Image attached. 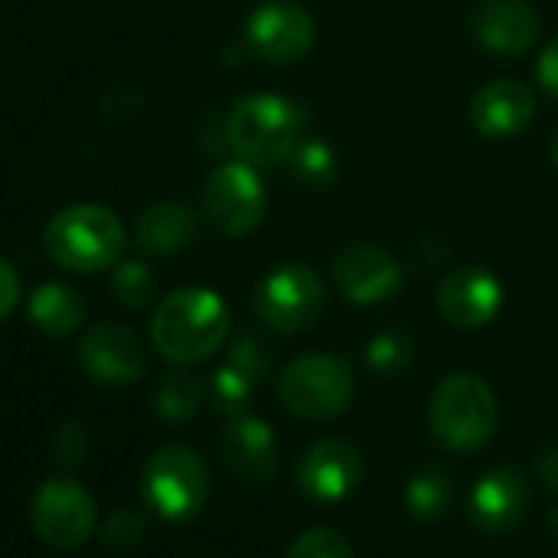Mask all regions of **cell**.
Wrapping results in <instances>:
<instances>
[{
	"instance_id": "6da1fadb",
	"label": "cell",
	"mask_w": 558,
	"mask_h": 558,
	"mask_svg": "<svg viewBox=\"0 0 558 558\" xmlns=\"http://www.w3.org/2000/svg\"><path fill=\"white\" fill-rule=\"evenodd\" d=\"M230 332L227 303L207 287L168 293L151 316V345L178 368L210 359Z\"/></svg>"
},
{
	"instance_id": "7a4b0ae2",
	"label": "cell",
	"mask_w": 558,
	"mask_h": 558,
	"mask_svg": "<svg viewBox=\"0 0 558 558\" xmlns=\"http://www.w3.org/2000/svg\"><path fill=\"white\" fill-rule=\"evenodd\" d=\"M306 138V109L287 96L253 93L233 102L227 116V142L236 158L256 168L287 165Z\"/></svg>"
},
{
	"instance_id": "3957f363",
	"label": "cell",
	"mask_w": 558,
	"mask_h": 558,
	"mask_svg": "<svg viewBox=\"0 0 558 558\" xmlns=\"http://www.w3.org/2000/svg\"><path fill=\"white\" fill-rule=\"evenodd\" d=\"M50 259L70 272H99L122 259L125 227L102 204H73L50 217L44 230Z\"/></svg>"
},
{
	"instance_id": "277c9868",
	"label": "cell",
	"mask_w": 558,
	"mask_h": 558,
	"mask_svg": "<svg viewBox=\"0 0 558 558\" xmlns=\"http://www.w3.org/2000/svg\"><path fill=\"white\" fill-rule=\"evenodd\" d=\"M427 424L440 447L453 453H473L486 447L489 437L496 434V424H499L496 395L480 375L453 372L434 388Z\"/></svg>"
},
{
	"instance_id": "5b68a950",
	"label": "cell",
	"mask_w": 558,
	"mask_h": 558,
	"mask_svg": "<svg viewBox=\"0 0 558 558\" xmlns=\"http://www.w3.org/2000/svg\"><path fill=\"white\" fill-rule=\"evenodd\" d=\"M276 391L283 408L303 421H336L355 398V372L342 355L313 352L283 368Z\"/></svg>"
},
{
	"instance_id": "8992f818",
	"label": "cell",
	"mask_w": 558,
	"mask_h": 558,
	"mask_svg": "<svg viewBox=\"0 0 558 558\" xmlns=\"http://www.w3.org/2000/svg\"><path fill=\"white\" fill-rule=\"evenodd\" d=\"M210 493V473L197 450L184 444L158 447L142 470V496L148 509L168 522L194 519Z\"/></svg>"
},
{
	"instance_id": "52a82bcc",
	"label": "cell",
	"mask_w": 558,
	"mask_h": 558,
	"mask_svg": "<svg viewBox=\"0 0 558 558\" xmlns=\"http://www.w3.org/2000/svg\"><path fill=\"white\" fill-rule=\"evenodd\" d=\"M323 310H326V287L310 263H279L253 290L256 319L279 336L306 332L310 326H316Z\"/></svg>"
},
{
	"instance_id": "ba28073f",
	"label": "cell",
	"mask_w": 558,
	"mask_h": 558,
	"mask_svg": "<svg viewBox=\"0 0 558 558\" xmlns=\"http://www.w3.org/2000/svg\"><path fill=\"white\" fill-rule=\"evenodd\" d=\"M201 207H204L207 220L214 223V230H220L223 236L253 233L263 223L266 207H269V194L263 187L256 165H250L243 158L217 165L204 184Z\"/></svg>"
},
{
	"instance_id": "9c48e42d",
	"label": "cell",
	"mask_w": 558,
	"mask_h": 558,
	"mask_svg": "<svg viewBox=\"0 0 558 558\" xmlns=\"http://www.w3.org/2000/svg\"><path fill=\"white\" fill-rule=\"evenodd\" d=\"M246 47L276 66L300 63L316 47V21L293 0H266L246 21Z\"/></svg>"
},
{
	"instance_id": "30bf717a",
	"label": "cell",
	"mask_w": 558,
	"mask_h": 558,
	"mask_svg": "<svg viewBox=\"0 0 558 558\" xmlns=\"http://www.w3.org/2000/svg\"><path fill=\"white\" fill-rule=\"evenodd\" d=\"M34 529L60 551H76L96 532V499L76 480H47L34 496Z\"/></svg>"
},
{
	"instance_id": "8fae6325",
	"label": "cell",
	"mask_w": 558,
	"mask_h": 558,
	"mask_svg": "<svg viewBox=\"0 0 558 558\" xmlns=\"http://www.w3.org/2000/svg\"><path fill=\"white\" fill-rule=\"evenodd\" d=\"M365 480V457L342 437H323L306 447L296 466V483L313 502H342Z\"/></svg>"
},
{
	"instance_id": "7c38bea8",
	"label": "cell",
	"mask_w": 558,
	"mask_h": 558,
	"mask_svg": "<svg viewBox=\"0 0 558 558\" xmlns=\"http://www.w3.org/2000/svg\"><path fill=\"white\" fill-rule=\"evenodd\" d=\"M332 279L339 293L355 306H375L391 300L401 283V263L378 243H349L332 259Z\"/></svg>"
},
{
	"instance_id": "4fadbf2b",
	"label": "cell",
	"mask_w": 558,
	"mask_h": 558,
	"mask_svg": "<svg viewBox=\"0 0 558 558\" xmlns=\"http://www.w3.org/2000/svg\"><path fill=\"white\" fill-rule=\"evenodd\" d=\"M437 310L450 326L480 329L502 310V283L486 266H457L437 287Z\"/></svg>"
},
{
	"instance_id": "5bb4252c",
	"label": "cell",
	"mask_w": 558,
	"mask_h": 558,
	"mask_svg": "<svg viewBox=\"0 0 558 558\" xmlns=\"http://www.w3.org/2000/svg\"><path fill=\"white\" fill-rule=\"evenodd\" d=\"M466 27L483 50L499 57L525 53L542 31L529 0H480L466 17Z\"/></svg>"
},
{
	"instance_id": "9a60e30c",
	"label": "cell",
	"mask_w": 558,
	"mask_h": 558,
	"mask_svg": "<svg viewBox=\"0 0 558 558\" xmlns=\"http://www.w3.org/2000/svg\"><path fill=\"white\" fill-rule=\"evenodd\" d=\"M80 365L99 385H132L145 375V349L125 326L102 323L80 342Z\"/></svg>"
},
{
	"instance_id": "2e32d148",
	"label": "cell",
	"mask_w": 558,
	"mask_h": 558,
	"mask_svg": "<svg viewBox=\"0 0 558 558\" xmlns=\"http://www.w3.org/2000/svg\"><path fill=\"white\" fill-rule=\"evenodd\" d=\"M529 512V486L519 470L493 466L470 489V522L489 535L512 532Z\"/></svg>"
},
{
	"instance_id": "e0dca14e",
	"label": "cell",
	"mask_w": 558,
	"mask_h": 558,
	"mask_svg": "<svg viewBox=\"0 0 558 558\" xmlns=\"http://www.w3.org/2000/svg\"><path fill=\"white\" fill-rule=\"evenodd\" d=\"M220 457L236 480L259 486L276 476L279 444L266 421L253 414H236L227 421V430L220 437Z\"/></svg>"
},
{
	"instance_id": "ac0fdd59",
	"label": "cell",
	"mask_w": 558,
	"mask_h": 558,
	"mask_svg": "<svg viewBox=\"0 0 558 558\" xmlns=\"http://www.w3.org/2000/svg\"><path fill=\"white\" fill-rule=\"evenodd\" d=\"M535 119V96L519 80H493L476 89L470 122L486 138H515Z\"/></svg>"
},
{
	"instance_id": "d6986e66",
	"label": "cell",
	"mask_w": 558,
	"mask_h": 558,
	"mask_svg": "<svg viewBox=\"0 0 558 558\" xmlns=\"http://www.w3.org/2000/svg\"><path fill=\"white\" fill-rule=\"evenodd\" d=\"M197 236V214L181 201H158L142 210L135 240L151 256H174Z\"/></svg>"
},
{
	"instance_id": "ffe728a7",
	"label": "cell",
	"mask_w": 558,
	"mask_h": 558,
	"mask_svg": "<svg viewBox=\"0 0 558 558\" xmlns=\"http://www.w3.org/2000/svg\"><path fill=\"white\" fill-rule=\"evenodd\" d=\"M31 319L44 336L66 339L86 323V303L73 287L47 283V287H37L31 296Z\"/></svg>"
},
{
	"instance_id": "44dd1931",
	"label": "cell",
	"mask_w": 558,
	"mask_h": 558,
	"mask_svg": "<svg viewBox=\"0 0 558 558\" xmlns=\"http://www.w3.org/2000/svg\"><path fill=\"white\" fill-rule=\"evenodd\" d=\"M453 502V480L440 466L417 470L404 486V509L417 522H437Z\"/></svg>"
},
{
	"instance_id": "7402d4cb",
	"label": "cell",
	"mask_w": 558,
	"mask_h": 558,
	"mask_svg": "<svg viewBox=\"0 0 558 558\" xmlns=\"http://www.w3.org/2000/svg\"><path fill=\"white\" fill-rule=\"evenodd\" d=\"M290 174L306 187V191H326L339 178V155L329 142L323 138H303L293 158L287 161Z\"/></svg>"
},
{
	"instance_id": "603a6c76",
	"label": "cell",
	"mask_w": 558,
	"mask_h": 558,
	"mask_svg": "<svg viewBox=\"0 0 558 558\" xmlns=\"http://www.w3.org/2000/svg\"><path fill=\"white\" fill-rule=\"evenodd\" d=\"M201 401H204V391H201V381L187 372H168L161 381H158V391H155V411L161 421L168 424H184L191 421L197 411H201Z\"/></svg>"
},
{
	"instance_id": "cb8c5ba5",
	"label": "cell",
	"mask_w": 558,
	"mask_h": 558,
	"mask_svg": "<svg viewBox=\"0 0 558 558\" xmlns=\"http://www.w3.org/2000/svg\"><path fill=\"white\" fill-rule=\"evenodd\" d=\"M414 362V339L408 332H398V329H388V332H378L375 339H368L365 345V365L375 372V375H404Z\"/></svg>"
},
{
	"instance_id": "d4e9b609",
	"label": "cell",
	"mask_w": 558,
	"mask_h": 558,
	"mask_svg": "<svg viewBox=\"0 0 558 558\" xmlns=\"http://www.w3.org/2000/svg\"><path fill=\"white\" fill-rule=\"evenodd\" d=\"M253 385H256V381H250L240 368H233V365L227 362V365H220V368L210 375V388H207V391H210L214 408L230 421V417H236V414H246Z\"/></svg>"
},
{
	"instance_id": "484cf974",
	"label": "cell",
	"mask_w": 558,
	"mask_h": 558,
	"mask_svg": "<svg viewBox=\"0 0 558 558\" xmlns=\"http://www.w3.org/2000/svg\"><path fill=\"white\" fill-rule=\"evenodd\" d=\"M112 293L125 310H145L155 300V276L145 263L125 259L112 269Z\"/></svg>"
},
{
	"instance_id": "4316f807",
	"label": "cell",
	"mask_w": 558,
	"mask_h": 558,
	"mask_svg": "<svg viewBox=\"0 0 558 558\" xmlns=\"http://www.w3.org/2000/svg\"><path fill=\"white\" fill-rule=\"evenodd\" d=\"M287 558H355V555H352V545L342 532L310 529L290 545Z\"/></svg>"
},
{
	"instance_id": "83f0119b",
	"label": "cell",
	"mask_w": 558,
	"mask_h": 558,
	"mask_svg": "<svg viewBox=\"0 0 558 558\" xmlns=\"http://www.w3.org/2000/svg\"><path fill=\"white\" fill-rule=\"evenodd\" d=\"M93 453V434L86 424L80 421H66L60 424V430L53 434V460L60 466H70V470H80Z\"/></svg>"
},
{
	"instance_id": "f1b7e54d",
	"label": "cell",
	"mask_w": 558,
	"mask_h": 558,
	"mask_svg": "<svg viewBox=\"0 0 558 558\" xmlns=\"http://www.w3.org/2000/svg\"><path fill=\"white\" fill-rule=\"evenodd\" d=\"M227 362H230L233 368H240L250 381L266 378V375H269V368H272V355H269L266 342H263L259 336H253V332H243V336H236V339H233Z\"/></svg>"
},
{
	"instance_id": "f546056e",
	"label": "cell",
	"mask_w": 558,
	"mask_h": 558,
	"mask_svg": "<svg viewBox=\"0 0 558 558\" xmlns=\"http://www.w3.org/2000/svg\"><path fill=\"white\" fill-rule=\"evenodd\" d=\"M145 529L148 525H145L142 512H135V509H116L106 519V525H102V538H106V545L112 551H132V548L142 545Z\"/></svg>"
},
{
	"instance_id": "4dcf8cb0",
	"label": "cell",
	"mask_w": 558,
	"mask_h": 558,
	"mask_svg": "<svg viewBox=\"0 0 558 558\" xmlns=\"http://www.w3.org/2000/svg\"><path fill=\"white\" fill-rule=\"evenodd\" d=\"M21 303V276L17 269L0 256V323H4Z\"/></svg>"
},
{
	"instance_id": "1f68e13d",
	"label": "cell",
	"mask_w": 558,
	"mask_h": 558,
	"mask_svg": "<svg viewBox=\"0 0 558 558\" xmlns=\"http://www.w3.org/2000/svg\"><path fill=\"white\" fill-rule=\"evenodd\" d=\"M535 80L551 99H558V37L542 50V57L535 63Z\"/></svg>"
},
{
	"instance_id": "d6a6232c",
	"label": "cell",
	"mask_w": 558,
	"mask_h": 558,
	"mask_svg": "<svg viewBox=\"0 0 558 558\" xmlns=\"http://www.w3.org/2000/svg\"><path fill=\"white\" fill-rule=\"evenodd\" d=\"M535 473H538V480H542V486L548 493H558V444L545 447L535 457Z\"/></svg>"
},
{
	"instance_id": "836d02e7",
	"label": "cell",
	"mask_w": 558,
	"mask_h": 558,
	"mask_svg": "<svg viewBox=\"0 0 558 558\" xmlns=\"http://www.w3.org/2000/svg\"><path fill=\"white\" fill-rule=\"evenodd\" d=\"M548 158H551V165L558 168V132H555L551 142H548Z\"/></svg>"
},
{
	"instance_id": "e575fe53",
	"label": "cell",
	"mask_w": 558,
	"mask_h": 558,
	"mask_svg": "<svg viewBox=\"0 0 558 558\" xmlns=\"http://www.w3.org/2000/svg\"><path fill=\"white\" fill-rule=\"evenodd\" d=\"M548 525H551V532H555V538H558V509H551V515H548Z\"/></svg>"
}]
</instances>
